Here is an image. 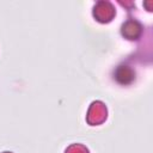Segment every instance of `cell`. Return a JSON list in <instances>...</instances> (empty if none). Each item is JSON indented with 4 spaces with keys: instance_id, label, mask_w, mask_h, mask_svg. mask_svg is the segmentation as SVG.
Instances as JSON below:
<instances>
[{
    "instance_id": "obj_4",
    "label": "cell",
    "mask_w": 153,
    "mask_h": 153,
    "mask_svg": "<svg viewBox=\"0 0 153 153\" xmlns=\"http://www.w3.org/2000/svg\"><path fill=\"white\" fill-rule=\"evenodd\" d=\"M115 80L120 85H129L135 80V72L128 66H118L115 71Z\"/></svg>"
},
{
    "instance_id": "obj_2",
    "label": "cell",
    "mask_w": 153,
    "mask_h": 153,
    "mask_svg": "<svg viewBox=\"0 0 153 153\" xmlns=\"http://www.w3.org/2000/svg\"><path fill=\"white\" fill-rule=\"evenodd\" d=\"M92 14L94 19L99 23H110L116 16V10H115V6L110 1L100 0L96 2V5L93 6Z\"/></svg>"
},
{
    "instance_id": "obj_5",
    "label": "cell",
    "mask_w": 153,
    "mask_h": 153,
    "mask_svg": "<svg viewBox=\"0 0 153 153\" xmlns=\"http://www.w3.org/2000/svg\"><path fill=\"white\" fill-rule=\"evenodd\" d=\"M65 153H90V151L82 143H72L66 148Z\"/></svg>"
},
{
    "instance_id": "obj_1",
    "label": "cell",
    "mask_w": 153,
    "mask_h": 153,
    "mask_svg": "<svg viewBox=\"0 0 153 153\" xmlns=\"http://www.w3.org/2000/svg\"><path fill=\"white\" fill-rule=\"evenodd\" d=\"M106 118H108L106 105L100 100L92 102L86 115V122L90 126H99L104 123Z\"/></svg>"
},
{
    "instance_id": "obj_3",
    "label": "cell",
    "mask_w": 153,
    "mask_h": 153,
    "mask_svg": "<svg viewBox=\"0 0 153 153\" xmlns=\"http://www.w3.org/2000/svg\"><path fill=\"white\" fill-rule=\"evenodd\" d=\"M121 33L124 38H127L129 41L137 39L142 33V25L135 19H129L122 24Z\"/></svg>"
},
{
    "instance_id": "obj_6",
    "label": "cell",
    "mask_w": 153,
    "mask_h": 153,
    "mask_svg": "<svg viewBox=\"0 0 153 153\" xmlns=\"http://www.w3.org/2000/svg\"><path fill=\"white\" fill-rule=\"evenodd\" d=\"M2 153H13V152H10V151H5V152H2Z\"/></svg>"
}]
</instances>
